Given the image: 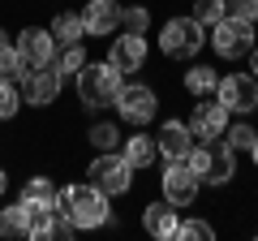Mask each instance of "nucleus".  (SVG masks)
Segmentation results:
<instances>
[{
    "label": "nucleus",
    "instance_id": "nucleus-8",
    "mask_svg": "<svg viewBox=\"0 0 258 241\" xmlns=\"http://www.w3.org/2000/svg\"><path fill=\"white\" fill-rule=\"evenodd\" d=\"M112 103H116L120 120H129V125H147L159 112V95L151 86H142V82H120V91H116Z\"/></svg>",
    "mask_w": 258,
    "mask_h": 241
},
{
    "label": "nucleus",
    "instance_id": "nucleus-4",
    "mask_svg": "<svg viewBox=\"0 0 258 241\" xmlns=\"http://www.w3.org/2000/svg\"><path fill=\"white\" fill-rule=\"evenodd\" d=\"M207 47V26H198L194 18H168L159 30V52L168 61H194Z\"/></svg>",
    "mask_w": 258,
    "mask_h": 241
},
{
    "label": "nucleus",
    "instance_id": "nucleus-30",
    "mask_svg": "<svg viewBox=\"0 0 258 241\" xmlns=\"http://www.w3.org/2000/svg\"><path fill=\"white\" fill-rule=\"evenodd\" d=\"M228 18L254 26V22H258V0H228Z\"/></svg>",
    "mask_w": 258,
    "mask_h": 241
},
{
    "label": "nucleus",
    "instance_id": "nucleus-9",
    "mask_svg": "<svg viewBox=\"0 0 258 241\" xmlns=\"http://www.w3.org/2000/svg\"><path fill=\"white\" fill-rule=\"evenodd\" d=\"M159 186H164V198L181 211V207H189L194 198H198V176H194V168L185 164V159H168V168H164V176H159Z\"/></svg>",
    "mask_w": 258,
    "mask_h": 241
},
{
    "label": "nucleus",
    "instance_id": "nucleus-28",
    "mask_svg": "<svg viewBox=\"0 0 258 241\" xmlns=\"http://www.w3.org/2000/svg\"><path fill=\"white\" fill-rule=\"evenodd\" d=\"M22 108V91L13 86V78H0V120H13Z\"/></svg>",
    "mask_w": 258,
    "mask_h": 241
},
{
    "label": "nucleus",
    "instance_id": "nucleus-11",
    "mask_svg": "<svg viewBox=\"0 0 258 241\" xmlns=\"http://www.w3.org/2000/svg\"><path fill=\"white\" fill-rule=\"evenodd\" d=\"M228 108H224L220 99L215 103H207V99H198L194 103V112H189V134H194V142H211V138H224V130H228Z\"/></svg>",
    "mask_w": 258,
    "mask_h": 241
},
{
    "label": "nucleus",
    "instance_id": "nucleus-24",
    "mask_svg": "<svg viewBox=\"0 0 258 241\" xmlns=\"http://www.w3.org/2000/svg\"><path fill=\"white\" fill-rule=\"evenodd\" d=\"M52 65L60 69V74H78V69L86 65V47L82 43H60L56 56H52Z\"/></svg>",
    "mask_w": 258,
    "mask_h": 241
},
{
    "label": "nucleus",
    "instance_id": "nucleus-16",
    "mask_svg": "<svg viewBox=\"0 0 258 241\" xmlns=\"http://www.w3.org/2000/svg\"><path fill=\"white\" fill-rule=\"evenodd\" d=\"M155 147H159V155H164V159H185V155H189V147H194L189 125H185V120H164L159 134H155Z\"/></svg>",
    "mask_w": 258,
    "mask_h": 241
},
{
    "label": "nucleus",
    "instance_id": "nucleus-27",
    "mask_svg": "<svg viewBox=\"0 0 258 241\" xmlns=\"http://www.w3.org/2000/svg\"><path fill=\"white\" fill-rule=\"evenodd\" d=\"M91 147L95 151H120V130L116 125H108V120H99V125H91Z\"/></svg>",
    "mask_w": 258,
    "mask_h": 241
},
{
    "label": "nucleus",
    "instance_id": "nucleus-1",
    "mask_svg": "<svg viewBox=\"0 0 258 241\" xmlns=\"http://www.w3.org/2000/svg\"><path fill=\"white\" fill-rule=\"evenodd\" d=\"M52 207L74 224V228H103V224H112V203H108V194L95 190L91 181H86V186H64V190H56V203H52Z\"/></svg>",
    "mask_w": 258,
    "mask_h": 241
},
{
    "label": "nucleus",
    "instance_id": "nucleus-33",
    "mask_svg": "<svg viewBox=\"0 0 258 241\" xmlns=\"http://www.w3.org/2000/svg\"><path fill=\"white\" fill-rule=\"evenodd\" d=\"M249 159H254V168H258V138H254V147H249Z\"/></svg>",
    "mask_w": 258,
    "mask_h": 241
},
{
    "label": "nucleus",
    "instance_id": "nucleus-7",
    "mask_svg": "<svg viewBox=\"0 0 258 241\" xmlns=\"http://www.w3.org/2000/svg\"><path fill=\"white\" fill-rule=\"evenodd\" d=\"M207 43H211L215 56H224V61H241V56H249V47L258 43V35H254V26H245V22L224 18V22L211 26V39H207Z\"/></svg>",
    "mask_w": 258,
    "mask_h": 241
},
{
    "label": "nucleus",
    "instance_id": "nucleus-19",
    "mask_svg": "<svg viewBox=\"0 0 258 241\" xmlns=\"http://www.w3.org/2000/svg\"><path fill=\"white\" fill-rule=\"evenodd\" d=\"M47 30H52L56 47H60V43H82V35H86V30H82V18H78V13H56Z\"/></svg>",
    "mask_w": 258,
    "mask_h": 241
},
{
    "label": "nucleus",
    "instance_id": "nucleus-32",
    "mask_svg": "<svg viewBox=\"0 0 258 241\" xmlns=\"http://www.w3.org/2000/svg\"><path fill=\"white\" fill-rule=\"evenodd\" d=\"M5 190H9V172H5V168H0V194H5Z\"/></svg>",
    "mask_w": 258,
    "mask_h": 241
},
{
    "label": "nucleus",
    "instance_id": "nucleus-17",
    "mask_svg": "<svg viewBox=\"0 0 258 241\" xmlns=\"http://www.w3.org/2000/svg\"><path fill=\"white\" fill-rule=\"evenodd\" d=\"M120 155H125V164L134 168V172H138V168H151L159 159V147L147 134H134V138H120Z\"/></svg>",
    "mask_w": 258,
    "mask_h": 241
},
{
    "label": "nucleus",
    "instance_id": "nucleus-6",
    "mask_svg": "<svg viewBox=\"0 0 258 241\" xmlns=\"http://www.w3.org/2000/svg\"><path fill=\"white\" fill-rule=\"evenodd\" d=\"M215 99L228 108V116H249L258 108V78L254 74H224L215 82Z\"/></svg>",
    "mask_w": 258,
    "mask_h": 241
},
{
    "label": "nucleus",
    "instance_id": "nucleus-10",
    "mask_svg": "<svg viewBox=\"0 0 258 241\" xmlns=\"http://www.w3.org/2000/svg\"><path fill=\"white\" fill-rule=\"evenodd\" d=\"M60 86H64V74L56 65H35V69H26V78H22V99L35 103V108H47V103H56Z\"/></svg>",
    "mask_w": 258,
    "mask_h": 241
},
{
    "label": "nucleus",
    "instance_id": "nucleus-15",
    "mask_svg": "<svg viewBox=\"0 0 258 241\" xmlns=\"http://www.w3.org/2000/svg\"><path fill=\"white\" fill-rule=\"evenodd\" d=\"M176 224H181V215H176V207L168 203V198H159V203H147V207H142V228H147L151 237L172 241V237H176Z\"/></svg>",
    "mask_w": 258,
    "mask_h": 241
},
{
    "label": "nucleus",
    "instance_id": "nucleus-26",
    "mask_svg": "<svg viewBox=\"0 0 258 241\" xmlns=\"http://www.w3.org/2000/svg\"><path fill=\"white\" fill-rule=\"evenodd\" d=\"M18 198H22V203H47V207H52V203H56V190H52L47 176H30L26 186H22Z\"/></svg>",
    "mask_w": 258,
    "mask_h": 241
},
{
    "label": "nucleus",
    "instance_id": "nucleus-13",
    "mask_svg": "<svg viewBox=\"0 0 258 241\" xmlns=\"http://www.w3.org/2000/svg\"><path fill=\"white\" fill-rule=\"evenodd\" d=\"M13 43H18V56L30 69L35 65H52V56H56V39H52V30H43V26H26Z\"/></svg>",
    "mask_w": 258,
    "mask_h": 241
},
{
    "label": "nucleus",
    "instance_id": "nucleus-25",
    "mask_svg": "<svg viewBox=\"0 0 258 241\" xmlns=\"http://www.w3.org/2000/svg\"><path fill=\"white\" fill-rule=\"evenodd\" d=\"M147 26H151V9L147 5H120V30L147 35Z\"/></svg>",
    "mask_w": 258,
    "mask_h": 241
},
{
    "label": "nucleus",
    "instance_id": "nucleus-14",
    "mask_svg": "<svg viewBox=\"0 0 258 241\" xmlns=\"http://www.w3.org/2000/svg\"><path fill=\"white\" fill-rule=\"evenodd\" d=\"M78 18H82V30H86V35L108 39L112 30H120V5H116V0H91Z\"/></svg>",
    "mask_w": 258,
    "mask_h": 241
},
{
    "label": "nucleus",
    "instance_id": "nucleus-2",
    "mask_svg": "<svg viewBox=\"0 0 258 241\" xmlns=\"http://www.w3.org/2000/svg\"><path fill=\"white\" fill-rule=\"evenodd\" d=\"M185 164H189L194 176H198V181H207V186H228L232 176H237V151H232L224 138L194 142L189 155H185Z\"/></svg>",
    "mask_w": 258,
    "mask_h": 241
},
{
    "label": "nucleus",
    "instance_id": "nucleus-3",
    "mask_svg": "<svg viewBox=\"0 0 258 241\" xmlns=\"http://www.w3.org/2000/svg\"><path fill=\"white\" fill-rule=\"evenodd\" d=\"M78 103L82 108H112V99H116V91H120V82H125V74H116V69L108 65V61H86L82 69H78Z\"/></svg>",
    "mask_w": 258,
    "mask_h": 241
},
{
    "label": "nucleus",
    "instance_id": "nucleus-31",
    "mask_svg": "<svg viewBox=\"0 0 258 241\" xmlns=\"http://www.w3.org/2000/svg\"><path fill=\"white\" fill-rule=\"evenodd\" d=\"M249 74H254V78H258V43H254V47H249Z\"/></svg>",
    "mask_w": 258,
    "mask_h": 241
},
{
    "label": "nucleus",
    "instance_id": "nucleus-20",
    "mask_svg": "<svg viewBox=\"0 0 258 241\" xmlns=\"http://www.w3.org/2000/svg\"><path fill=\"white\" fill-rule=\"evenodd\" d=\"M0 237H30V224H26V203H9L0 211Z\"/></svg>",
    "mask_w": 258,
    "mask_h": 241
},
{
    "label": "nucleus",
    "instance_id": "nucleus-21",
    "mask_svg": "<svg viewBox=\"0 0 258 241\" xmlns=\"http://www.w3.org/2000/svg\"><path fill=\"white\" fill-rule=\"evenodd\" d=\"M189 18L198 22V26H207V30H211L215 22H224V18H228V0H194Z\"/></svg>",
    "mask_w": 258,
    "mask_h": 241
},
{
    "label": "nucleus",
    "instance_id": "nucleus-22",
    "mask_svg": "<svg viewBox=\"0 0 258 241\" xmlns=\"http://www.w3.org/2000/svg\"><path fill=\"white\" fill-rule=\"evenodd\" d=\"M215 82H220V78H215L211 65H194L189 74H185V91L198 95V99H203V95H215Z\"/></svg>",
    "mask_w": 258,
    "mask_h": 241
},
{
    "label": "nucleus",
    "instance_id": "nucleus-23",
    "mask_svg": "<svg viewBox=\"0 0 258 241\" xmlns=\"http://www.w3.org/2000/svg\"><path fill=\"white\" fill-rule=\"evenodd\" d=\"M254 138H258V130L249 125V116L228 120V130H224V142H228L232 151H249V147H254Z\"/></svg>",
    "mask_w": 258,
    "mask_h": 241
},
{
    "label": "nucleus",
    "instance_id": "nucleus-12",
    "mask_svg": "<svg viewBox=\"0 0 258 241\" xmlns=\"http://www.w3.org/2000/svg\"><path fill=\"white\" fill-rule=\"evenodd\" d=\"M108 65L116 74H138L147 65V35H134V30H120L112 39V52H108Z\"/></svg>",
    "mask_w": 258,
    "mask_h": 241
},
{
    "label": "nucleus",
    "instance_id": "nucleus-29",
    "mask_svg": "<svg viewBox=\"0 0 258 241\" xmlns=\"http://www.w3.org/2000/svg\"><path fill=\"white\" fill-rule=\"evenodd\" d=\"M176 237H181V241H211L215 237V224H207V220H181V224H176Z\"/></svg>",
    "mask_w": 258,
    "mask_h": 241
},
{
    "label": "nucleus",
    "instance_id": "nucleus-18",
    "mask_svg": "<svg viewBox=\"0 0 258 241\" xmlns=\"http://www.w3.org/2000/svg\"><path fill=\"white\" fill-rule=\"evenodd\" d=\"M26 61L18 56V43L9 39V30H0V78H26Z\"/></svg>",
    "mask_w": 258,
    "mask_h": 241
},
{
    "label": "nucleus",
    "instance_id": "nucleus-5",
    "mask_svg": "<svg viewBox=\"0 0 258 241\" xmlns=\"http://www.w3.org/2000/svg\"><path fill=\"white\" fill-rule=\"evenodd\" d=\"M86 176H91V186L103 190V194H129V186H134V168L125 164V155L120 151H99V155L91 159V168H86Z\"/></svg>",
    "mask_w": 258,
    "mask_h": 241
},
{
    "label": "nucleus",
    "instance_id": "nucleus-34",
    "mask_svg": "<svg viewBox=\"0 0 258 241\" xmlns=\"http://www.w3.org/2000/svg\"><path fill=\"white\" fill-rule=\"evenodd\" d=\"M254 35H258V22H254Z\"/></svg>",
    "mask_w": 258,
    "mask_h": 241
}]
</instances>
